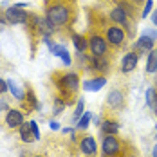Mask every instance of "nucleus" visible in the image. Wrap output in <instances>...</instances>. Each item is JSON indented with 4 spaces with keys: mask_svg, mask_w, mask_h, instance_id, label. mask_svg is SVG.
<instances>
[{
    "mask_svg": "<svg viewBox=\"0 0 157 157\" xmlns=\"http://www.w3.org/2000/svg\"><path fill=\"white\" fill-rule=\"evenodd\" d=\"M45 15H47V20L54 25V29H56V27H63V25H67V24L71 22L72 11H71L69 4H65V2H56V0H54L52 4H47Z\"/></svg>",
    "mask_w": 157,
    "mask_h": 157,
    "instance_id": "1",
    "label": "nucleus"
},
{
    "mask_svg": "<svg viewBox=\"0 0 157 157\" xmlns=\"http://www.w3.org/2000/svg\"><path fill=\"white\" fill-rule=\"evenodd\" d=\"M56 87H58V90H60V94H62L65 105L72 103L71 99H72V96L76 94L78 89H79L78 72H65V74H62V76H58V79H56Z\"/></svg>",
    "mask_w": 157,
    "mask_h": 157,
    "instance_id": "2",
    "label": "nucleus"
},
{
    "mask_svg": "<svg viewBox=\"0 0 157 157\" xmlns=\"http://www.w3.org/2000/svg\"><path fill=\"white\" fill-rule=\"evenodd\" d=\"M123 148H125V143L119 137H116V134L105 136V139L101 143L103 157H123Z\"/></svg>",
    "mask_w": 157,
    "mask_h": 157,
    "instance_id": "3",
    "label": "nucleus"
},
{
    "mask_svg": "<svg viewBox=\"0 0 157 157\" xmlns=\"http://www.w3.org/2000/svg\"><path fill=\"white\" fill-rule=\"evenodd\" d=\"M105 40H107L109 45H112V47H116V49L123 47V44H125V40H126L125 29L121 25L112 24V25H109L105 29Z\"/></svg>",
    "mask_w": 157,
    "mask_h": 157,
    "instance_id": "4",
    "label": "nucleus"
},
{
    "mask_svg": "<svg viewBox=\"0 0 157 157\" xmlns=\"http://www.w3.org/2000/svg\"><path fill=\"white\" fill-rule=\"evenodd\" d=\"M128 16H130V15L126 13L121 6H116V7L110 11V18H112L117 25L125 27L126 31H128V34L132 36V34H134V29H132V24H130V18H128Z\"/></svg>",
    "mask_w": 157,
    "mask_h": 157,
    "instance_id": "5",
    "label": "nucleus"
},
{
    "mask_svg": "<svg viewBox=\"0 0 157 157\" xmlns=\"http://www.w3.org/2000/svg\"><path fill=\"white\" fill-rule=\"evenodd\" d=\"M89 49H90L92 56H105L107 51H109V44H107V40L103 36L92 33L90 38H89Z\"/></svg>",
    "mask_w": 157,
    "mask_h": 157,
    "instance_id": "6",
    "label": "nucleus"
},
{
    "mask_svg": "<svg viewBox=\"0 0 157 157\" xmlns=\"http://www.w3.org/2000/svg\"><path fill=\"white\" fill-rule=\"evenodd\" d=\"M29 16L31 15H29L27 11H24V9H20V7H16V6L6 9V18H7V22L13 24V25H16V24H27V22H29Z\"/></svg>",
    "mask_w": 157,
    "mask_h": 157,
    "instance_id": "7",
    "label": "nucleus"
},
{
    "mask_svg": "<svg viewBox=\"0 0 157 157\" xmlns=\"http://www.w3.org/2000/svg\"><path fill=\"white\" fill-rule=\"evenodd\" d=\"M107 107H109L110 110H121L123 107H125V96H123V92L119 90V89H114V90H110L109 96H107Z\"/></svg>",
    "mask_w": 157,
    "mask_h": 157,
    "instance_id": "8",
    "label": "nucleus"
},
{
    "mask_svg": "<svg viewBox=\"0 0 157 157\" xmlns=\"http://www.w3.org/2000/svg\"><path fill=\"white\" fill-rule=\"evenodd\" d=\"M44 42L49 45V49L52 51V54H56V58H62V62L65 63V65H71L72 63V58H71V54H69V51L63 47L62 44H52L51 40H49L47 36L44 38Z\"/></svg>",
    "mask_w": 157,
    "mask_h": 157,
    "instance_id": "9",
    "label": "nucleus"
},
{
    "mask_svg": "<svg viewBox=\"0 0 157 157\" xmlns=\"http://www.w3.org/2000/svg\"><path fill=\"white\" fill-rule=\"evenodd\" d=\"M6 125L9 126V128H20V126L24 125V112L22 110H16V109L7 110Z\"/></svg>",
    "mask_w": 157,
    "mask_h": 157,
    "instance_id": "10",
    "label": "nucleus"
},
{
    "mask_svg": "<svg viewBox=\"0 0 157 157\" xmlns=\"http://www.w3.org/2000/svg\"><path fill=\"white\" fill-rule=\"evenodd\" d=\"M137 60H139V56H137V52H134V51H130V52H126L125 58H123V62H121V72H132L136 67H137Z\"/></svg>",
    "mask_w": 157,
    "mask_h": 157,
    "instance_id": "11",
    "label": "nucleus"
},
{
    "mask_svg": "<svg viewBox=\"0 0 157 157\" xmlns=\"http://www.w3.org/2000/svg\"><path fill=\"white\" fill-rule=\"evenodd\" d=\"M79 148H81V152H83L85 155H94L96 152H98V146H96L94 137H90V136L81 137V141H79Z\"/></svg>",
    "mask_w": 157,
    "mask_h": 157,
    "instance_id": "12",
    "label": "nucleus"
},
{
    "mask_svg": "<svg viewBox=\"0 0 157 157\" xmlns=\"http://www.w3.org/2000/svg\"><path fill=\"white\" fill-rule=\"evenodd\" d=\"M107 85V78L105 76H98V78H94V79H87L85 83H83V89L85 90H89V92H98L99 89H103Z\"/></svg>",
    "mask_w": 157,
    "mask_h": 157,
    "instance_id": "13",
    "label": "nucleus"
},
{
    "mask_svg": "<svg viewBox=\"0 0 157 157\" xmlns=\"http://www.w3.org/2000/svg\"><path fill=\"white\" fill-rule=\"evenodd\" d=\"M22 103H24V109L27 110V112H31L33 109H40V105H38V101L34 98V92H33L31 89H25V96H24Z\"/></svg>",
    "mask_w": 157,
    "mask_h": 157,
    "instance_id": "14",
    "label": "nucleus"
},
{
    "mask_svg": "<svg viewBox=\"0 0 157 157\" xmlns=\"http://www.w3.org/2000/svg\"><path fill=\"white\" fill-rule=\"evenodd\" d=\"M72 44L78 51V54H81L89 49V38H85L83 34H78V33H72Z\"/></svg>",
    "mask_w": 157,
    "mask_h": 157,
    "instance_id": "15",
    "label": "nucleus"
},
{
    "mask_svg": "<svg viewBox=\"0 0 157 157\" xmlns=\"http://www.w3.org/2000/svg\"><path fill=\"white\" fill-rule=\"evenodd\" d=\"M154 44H155V40H154V38H150L148 34H144V33H143V36L137 40L136 47L139 49L141 52H150V51L154 49Z\"/></svg>",
    "mask_w": 157,
    "mask_h": 157,
    "instance_id": "16",
    "label": "nucleus"
},
{
    "mask_svg": "<svg viewBox=\"0 0 157 157\" xmlns=\"http://www.w3.org/2000/svg\"><path fill=\"white\" fill-rule=\"evenodd\" d=\"M90 62H92V67L96 71H99V72H107L109 71V60L105 56H92Z\"/></svg>",
    "mask_w": 157,
    "mask_h": 157,
    "instance_id": "17",
    "label": "nucleus"
},
{
    "mask_svg": "<svg viewBox=\"0 0 157 157\" xmlns=\"http://www.w3.org/2000/svg\"><path fill=\"white\" fill-rule=\"evenodd\" d=\"M146 72H148V74H155V72H157V49H152V51L148 52Z\"/></svg>",
    "mask_w": 157,
    "mask_h": 157,
    "instance_id": "18",
    "label": "nucleus"
},
{
    "mask_svg": "<svg viewBox=\"0 0 157 157\" xmlns=\"http://www.w3.org/2000/svg\"><path fill=\"white\" fill-rule=\"evenodd\" d=\"M20 139H22L24 143H27V144H29L31 141H36V139H34V134H33L31 125H29V123H24V125L20 126Z\"/></svg>",
    "mask_w": 157,
    "mask_h": 157,
    "instance_id": "19",
    "label": "nucleus"
},
{
    "mask_svg": "<svg viewBox=\"0 0 157 157\" xmlns=\"http://www.w3.org/2000/svg\"><path fill=\"white\" fill-rule=\"evenodd\" d=\"M146 103H148V107L152 110L157 112V90L154 87H150V89L146 90Z\"/></svg>",
    "mask_w": 157,
    "mask_h": 157,
    "instance_id": "20",
    "label": "nucleus"
},
{
    "mask_svg": "<svg viewBox=\"0 0 157 157\" xmlns=\"http://www.w3.org/2000/svg\"><path fill=\"white\" fill-rule=\"evenodd\" d=\"M117 128H119V125H117L116 121H110V119H107V121H101V130H103L107 136L116 134V132H117Z\"/></svg>",
    "mask_w": 157,
    "mask_h": 157,
    "instance_id": "21",
    "label": "nucleus"
},
{
    "mask_svg": "<svg viewBox=\"0 0 157 157\" xmlns=\"http://www.w3.org/2000/svg\"><path fill=\"white\" fill-rule=\"evenodd\" d=\"M7 89L11 90V94L15 96L18 101H22V99H24V96H25V94H24V92H22V90L16 87V83L13 81V79H7Z\"/></svg>",
    "mask_w": 157,
    "mask_h": 157,
    "instance_id": "22",
    "label": "nucleus"
},
{
    "mask_svg": "<svg viewBox=\"0 0 157 157\" xmlns=\"http://www.w3.org/2000/svg\"><path fill=\"white\" fill-rule=\"evenodd\" d=\"M90 119H92V114H90V112H85V114L79 117V121H78V130H87V126H89V123H90Z\"/></svg>",
    "mask_w": 157,
    "mask_h": 157,
    "instance_id": "23",
    "label": "nucleus"
},
{
    "mask_svg": "<svg viewBox=\"0 0 157 157\" xmlns=\"http://www.w3.org/2000/svg\"><path fill=\"white\" fill-rule=\"evenodd\" d=\"M83 110H85V101L83 99H79L78 101V105H76V110H74V121H79V117L83 116Z\"/></svg>",
    "mask_w": 157,
    "mask_h": 157,
    "instance_id": "24",
    "label": "nucleus"
},
{
    "mask_svg": "<svg viewBox=\"0 0 157 157\" xmlns=\"http://www.w3.org/2000/svg\"><path fill=\"white\" fill-rule=\"evenodd\" d=\"M152 7H154V0H144V7H143V13H141L143 18H146V16L150 15Z\"/></svg>",
    "mask_w": 157,
    "mask_h": 157,
    "instance_id": "25",
    "label": "nucleus"
},
{
    "mask_svg": "<svg viewBox=\"0 0 157 157\" xmlns=\"http://www.w3.org/2000/svg\"><path fill=\"white\" fill-rule=\"evenodd\" d=\"M63 109H65V101H63L62 98H58L56 103H54V114H60Z\"/></svg>",
    "mask_w": 157,
    "mask_h": 157,
    "instance_id": "26",
    "label": "nucleus"
},
{
    "mask_svg": "<svg viewBox=\"0 0 157 157\" xmlns=\"http://www.w3.org/2000/svg\"><path fill=\"white\" fill-rule=\"evenodd\" d=\"M29 125H31V130H33V134H34V139L38 141V139H40V130H38V125H36L34 121H31Z\"/></svg>",
    "mask_w": 157,
    "mask_h": 157,
    "instance_id": "27",
    "label": "nucleus"
},
{
    "mask_svg": "<svg viewBox=\"0 0 157 157\" xmlns=\"http://www.w3.org/2000/svg\"><path fill=\"white\" fill-rule=\"evenodd\" d=\"M7 90V81H4V79L0 78V94H4Z\"/></svg>",
    "mask_w": 157,
    "mask_h": 157,
    "instance_id": "28",
    "label": "nucleus"
},
{
    "mask_svg": "<svg viewBox=\"0 0 157 157\" xmlns=\"http://www.w3.org/2000/svg\"><path fill=\"white\" fill-rule=\"evenodd\" d=\"M49 126H51L52 130H60V125H58L56 121H51V123H49Z\"/></svg>",
    "mask_w": 157,
    "mask_h": 157,
    "instance_id": "29",
    "label": "nucleus"
},
{
    "mask_svg": "<svg viewBox=\"0 0 157 157\" xmlns=\"http://www.w3.org/2000/svg\"><path fill=\"white\" fill-rule=\"evenodd\" d=\"M152 22H154V25H157V9L152 13Z\"/></svg>",
    "mask_w": 157,
    "mask_h": 157,
    "instance_id": "30",
    "label": "nucleus"
},
{
    "mask_svg": "<svg viewBox=\"0 0 157 157\" xmlns=\"http://www.w3.org/2000/svg\"><path fill=\"white\" fill-rule=\"evenodd\" d=\"M152 157H157V143H155V146H154V150H152Z\"/></svg>",
    "mask_w": 157,
    "mask_h": 157,
    "instance_id": "31",
    "label": "nucleus"
},
{
    "mask_svg": "<svg viewBox=\"0 0 157 157\" xmlns=\"http://www.w3.org/2000/svg\"><path fill=\"white\" fill-rule=\"evenodd\" d=\"M134 4H143V0H132Z\"/></svg>",
    "mask_w": 157,
    "mask_h": 157,
    "instance_id": "32",
    "label": "nucleus"
},
{
    "mask_svg": "<svg viewBox=\"0 0 157 157\" xmlns=\"http://www.w3.org/2000/svg\"><path fill=\"white\" fill-rule=\"evenodd\" d=\"M36 157H42V155H36Z\"/></svg>",
    "mask_w": 157,
    "mask_h": 157,
    "instance_id": "33",
    "label": "nucleus"
}]
</instances>
